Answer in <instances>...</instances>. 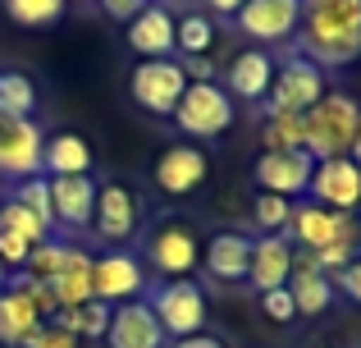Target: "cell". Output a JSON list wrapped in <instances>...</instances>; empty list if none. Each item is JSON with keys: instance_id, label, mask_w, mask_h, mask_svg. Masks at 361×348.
Wrapping results in <instances>:
<instances>
[{"instance_id": "cell-19", "label": "cell", "mask_w": 361, "mask_h": 348, "mask_svg": "<svg viewBox=\"0 0 361 348\" xmlns=\"http://www.w3.org/2000/svg\"><path fill=\"white\" fill-rule=\"evenodd\" d=\"M288 294H293V307H298V316H320V312H329V307H334L338 289H334V280H329L325 270L311 261V252L298 248V252H293Z\"/></svg>"}, {"instance_id": "cell-42", "label": "cell", "mask_w": 361, "mask_h": 348, "mask_svg": "<svg viewBox=\"0 0 361 348\" xmlns=\"http://www.w3.org/2000/svg\"><path fill=\"white\" fill-rule=\"evenodd\" d=\"M9 284V266H5V261H0V289H5Z\"/></svg>"}, {"instance_id": "cell-4", "label": "cell", "mask_w": 361, "mask_h": 348, "mask_svg": "<svg viewBox=\"0 0 361 348\" xmlns=\"http://www.w3.org/2000/svg\"><path fill=\"white\" fill-rule=\"evenodd\" d=\"M142 298H147V307L156 312V321H160V330L169 335V344L206 330V294L192 280H160V284Z\"/></svg>"}, {"instance_id": "cell-41", "label": "cell", "mask_w": 361, "mask_h": 348, "mask_svg": "<svg viewBox=\"0 0 361 348\" xmlns=\"http://www.w3.org/2000/svg\"><path fill=\"white\" fill-rule=\"evenodd\" d=\"M348 156H353V161L361 165V124H357V138H353V152H348Z\"/></svg>"}, {"instance_id": "cell-16", "label": "cell", "mask_w": 361, "mask_h": 348, "mask_svg": "<svg viewBox=\"0 0 361 348\" xmlns=\"http://www.w3.org/2000/svg\"><path fill=\"white\" fill-rule=\"evenodd\" d=\"M307 202L320 206H334V211L353 215L361 206V165L353 156H334V161H316L311 170V188H307Z\"/></svg>"}, {"instance_id": "cell-34", "label": "cell", "mask_w": 361, "mask_h": 348, "mask_svg": "<svg viewBox=\"0 0 361 348\" xmlns=\"http://www.w3.org/2000/svg\"><path fill=\"white\" fill-rule=\"evenodd\" d=\"M78 344H82V340H78V335H69L64 325L42 321V325H37V330L27 335V340L18 344V348H78Z\"/></svg>"}, {"instance_id": "cell-28", "label": "cell", "mask_w": 361, "mask_h": 348, "mask_svg": "<svg viewBox=\"0 0 361 348\" xmlns=\"http://www.w3.org/2000/svg\"><path fill=\"white\" fill-rule=\"evenodd\" d=\"M261 143L265 152H307V124L302 115H265Z\"/></svg>"}, {"instance_id": "cell-22", "label": "cell", "mask_w": 361, "mask_h": 348, "mask_svg": "<svg viewBox=\"0 0 361 348\" xmlns=\"http://www.w3.org/2000/svg\"><path fill=\"white\" fill-rule=\"evenodd\" d=\"M293 252H298V248H293L283 234H261V239H252V270H247V280H252L256 294L288 284V275H293Z\"/></svg>"}, {"instance_id": "cell-37", "label": "cell", "mask_w": 361, "mask_h": 348, "mask_svg": "<svg viewBox=\"0 0 361 348\" xmlns=\"http://www.w3.org/2000/svg\"><path fill=\"white\" fill-rule=\"evenodd\" d=\"M27 252H32V243H23L18 234H9V229H0V261H5L9 270H23V261H27Z\"/></svg>"}, {"instance_id": "cell-36", "label": "cell", "mask_w": 361, "mask_h": 348, "mask_svg": "<svg viewBox=\"0 0 361 348\" xmlns=\"http://www.w3.org/2000/svg\"><path fill=\"white\" fill-rule=\"evenodd\" d=\"M329 280H334V289L348 298V303L361 307V257H353L343 270H338V275H329Z\"/></svg>"}, {"instance_id": "cell-26", "label": "cell", "mask_w": 361, "mask_h": 348, "mask_svg": "<svg viewBox=\"0 0 361 348\" xmlns=\"http://www.w3.org/2000/svg\"><path fill=\"white\" fill-rule=\"evenodd\" d=\"M0 115L37 119V83L18 69H0Z\"/></svg>"}, {"instance_id": "cell-25", "label": "cell", "mask_w": 361, "mask_h": 348, "mask_svg": "<svg viewBox=\"0 0 361 348\" xmlns=\"http://www.w3.org/2000/svg\"><path fill=\"white\" fill-rule=\"evenodd\" d=\"M51 289H55V303L60 307L92 303V252L87 248H69V257H64L60 275L51 280Z\"/></svg>"}, {"instance_id": "cell-7", "label": "cell", "mask_w": 361, "mask_h": 348, "mask_svg": "<svg viewBox=\"0 0 361 348\" xmlns=\"http://www.w3.org/2000/svg\"><path fill=\"white\" fill-rule=\"evenodd\" d=\"M283 239L293 243V248H329V243H361V224L357 215L348 211H334V206H320V202H298L293 206V220H288V234Z\"/></svg>"}, {"instance_id": "cell-2", "label": "cell", "mask_w": 361, "mask_h": 348, "mask_svg": "<svg viewBox=\"0 0 361 348\" xmlns=\"http://www.w3.org/2000/svg\"><path fill=\"white\" fill-rule=\"evenodd\" d=\"M302 124H307V156L311 161H334V156L353 152L361 106L348 92H325V97L302 115Z\"/></svg>"}, {"instance_id": "cell-29", "label": "cell", "mask_w": 361, "mask_h": 348, "mask_svg": "<svg viewBox=\"0 0 361 348\" xmlns=\"http://www.w3.org/2000/svg\"><path fill=\"white\" fill-rule=\"evenodd\" d=\"M0 229H9V234H18V239L23 243H46V239H55V229L51 224L42 220V215H32L27 211V206H18L14 197H5V202H0Z\"/></svg>"}, {"instance_id": "cell-9", "label": "cell", "mask_w": 361, "mask_h": 348, "mask_svg": "<svg viewBox=\"0 0 361 348\" xmlns=\"http://www.w3.org/2000/svg\"><path fill=\"white\" fill-rule=\"evenodd\" d=\"M302 23V0H247V5L233 14V28L256 46H274L298 37Z\"/></svg>"}, {"instance_id": "cell-32", "label": "cell", "mask_w": 361, "mask_h": 348, "mask_svg": "<svg viewBox=\"0 0 361 348\" xmlns=\"http://www.w3.org/2000/svg\"><path fill=\"white\" fill-rule=\"evenodd\" d=\"M9 197H14L18 206H27L32 215H42V220L55 229V215H51V179H46V174L14 179V193H9Z\"/></svg>"}, {"instance_id": "cell-31", "label": "cell", "mask_w": 361, "mask_h": 348, "mask_svg": "<svg viewBox=\"0 0 361 348\" xmlns=\"http://www.w3.org/2000/svg\"><path fill=\"white\" fill-rule=\"evenodd\" d=\"M293 206L298 202H288V197H279V193H256L252 197V224L261 234H288Z\"/></svg>"}, {"instance_id": "cell-18", "label": "cell", "mask_w": 361, "mask_h": 348, "mask_svg": "<svg viewBox=\"0 0 361 348\" xmlns=\"http://www.w3.org/2000/svg\"><path fill=\"white\" fill-rule=\"evenodd\" d=\"M106 344L110 348H169V335L160 330V321L147 307V298H133V303H119L115 312H110Z\"/></svg>"}, {"instance_id": "cell-21", "label": "cell", "mask_w": 361, "mask_h": 348, "mask_svg": "<svg viewBox=\"0 0 361 348\" xmlns=\"http://www.w3.org/2000/svg\"><path fill=\"white\" fill-rule=\"evenodd\" d=\"M274 55L265 51V46H252V51L233 55L229 60V73H224V92H229L233 101H265V92H270L274 83Z\"/></svg>"}, {"instance_id": "cell-38", "label": "cell", "mask_w": 361, "mask_h": 348, "mask_svg": "<svg viewBox=\"0 0 361 348\" xmlns=\"http://www.w3.org/2000/svg\"><path fill=\"white\" fill-rule=\"evenodd\" d=\"M97 5H101V14H106V18H115V23H128V18L137 14L147 0H97Z\"/></svg>"}, {"instance_id": "cell-5", "label": "cell", "mask_w": 361, "mask_h": 348, "mask_svg": "<svg viewBox=\"0 0 361 348\" xmlns=\"http://www.w3.org/2000/svg\"><path fill=\"white\" fill-rule=\"evenodd\" d=\"M188 83L192 78H188V69L174 60V55H169V60H142V64H133V73H128V97L137 101L147 115L174 119Z\"/></svg>"}, {"instance_id": "cell-17", "label": "cell", "mask_w": 361, "mask_h": 348, "mask_svg": "<svg viewBox=\"0 0 361 348\" xmlns=\"http://www.w3.org/2000/svg\"><path fill=\"white\" fill-rule=\"evenodd\" d=\"M156 188L165 197H188L197 193V188L206 184V174H211V156L202 152L197 143H174L165 147V152L156 156Z\"/></svg>"}, {"instance_id": "cell-11", "label": "cell", "mask_w": 361, "mask_h": 348, "mask_svg": "<svg viewBox=\"0 0 361 348\" xmlns=\"http://www.w3.org/2000/svg\"><path fill=\"white\" fill-rule=\"evenodd\" d=\"M97 179L92 174H60L51 179V215L55 234H92V211H97Z\"/></svg>"}, {"instance_id": "cell-12", "label": "cell", "mask_w": 361, "mask_h": 348, "mask_svg": "<svg viewBox=\"0 0 361 348\" xmlns=\"http://www.w3.org/2000/svg\"><path fill=\"white\" fill-rule=\"evenodd\" d=\"M137 220H142V206H137V193L119 179L97 188V211H92V234L101 243H128L137 234Z\"/></svg>"}, {"instance_id": "cell-39", "label": "cell", "mask_w": 361, "mask_h": 348, "mask_svg": "<svg viewBox=\"0 0 361 348\" xmlns=\"http://www.w3.org/2000/svg\"><path fill=\"white\" fill-rule=\"evenodd\" d=\"M169 348H229L220 340V335H211V330H202V335H188V340H174Z\"/></svg>"}, {"instance_id": "cell-14", "label": "cell", "mask_w": 361, "mask_h": 348, "mask_svg": "<svg viewBox=\"0 0 361 348\" xmlns=\"http://www.w3.org/2000/svg\"><path fill=\"white\" fill-rule=\"evenodd\" d=\"M42 143H46V133L37 119L0 115V179L42 174Z\"/></svg>"}, {"instance_id": "cell-13", "label": "cell", "mask_w": 361, "mask_h": 348, "mask_svg": "<svg viewBox=\"0 0 361 348\" xmlns=\"http://www.w3.org/2000/svg\"><path fill=\"white\" fill-rule=\"evenodd\" d=\"M147 294V275H142V261L133 252H106V257H92V298L97 303H133V298Z\"/></svg>"}, {"instance_id": "cell-43", "label": "cell", "mask_w": 361, "mask_h": 348, "mask_svg": "<svg viewBox=\"0 0 361 348\" xmlns=\"http://www.w3.org/2000/svg\"><path fill=\"white\" fill-rule=\"evenodd\" d=\"M73 5H92V0H73Z\"/></svg>"}, {"instance_id": "cell-3", "label": "cell", "mask_w": 361, "mask_h": 348, "mask_svg": "<svg viewBox=\"0 0 361 348\" xmlns=\"http://www.w3.org/2000/svg\"><path fill=\"white\" fill-rule=\"evenodd\" d=\"M320 97H325V69L311 64L302 51H293L274 64V83L265 92V115H307Z\"/></svg>"}, {"instance_id": "cell-33", "label": "cell", "mask_w": 361, "mask_h": 348, "mask_svg": "<svg viewBox=\"0 0 361 348\" xmlns=\"http://www.w3.org/2000/svg\"><path fill=\"white\" fill-rule=\"evenodd\" d=\"M64 257H69V243L46 239V243H37V248L27 252L23 275H32V280H55V275H60V266H64Z\"/></svg>"}, {"instance_id": "cell-35", "label": "cell", "mask_w": 361, "mask_h": 348, "mask_svg": "<svg viewBox=\"0 0 361 348\" xmlns=\"http://www.w3.org/2000/svg\"><path fill=\"white\" fill-rule=\"evenodd\" d=\"M261 312L270 316V321H293V316H298V307H293V294H288V284H279V289H265V294H261Z\"/></svg>"}, {"instance_id": "cell-30", "label": "cell", "mask_w": 361, "mask_h": 348, "mask_svg": "<svg viewBox=\"0 0 361 348\" xmlns=\"http://www.w3.org/2000/svg\"><path fill=\"white\" fill-rule=\"evenodd\" d=\"M174 37H178V51H183L188 60H202V55L215 46V18H206V14H183V18L174 23Z\"/></svg>"}, {"instance_id": "cell-24", "label": "cell", "mask_w": 361, "mask_h": 348, "mask_svg": "<svg viewBox=\"0 0 361 348\" xmlns=\"http://www.w3.org/2000/svg\"><path fill=\"white\" fill-rule=\"evenodd\" d=\"M42 170L46 179H60V174H87L92 170V147L82 133H46L42 143Z\"/></svg>"}, {"instance_id": "cell-6", "label": "cell", "mask_w": 361, "mask_h": 348, "mask_svg": "<svg viewBox=\"0 0 361 348\" xmlns=\"http://www.w3.org/2000/svg\"><path fill=\"white\" fill-rule=\"evenodd\" d=\"M233 115H238V110H233V97L220 83L192 78L188 92H183V101H178V110H174V124H178V133H188V138H220V133H229Z\"/></svg>"}, {"instance_id": "cell-10", "label": "cell", "mask_w": 361, "mask_h": 348, "mask_svg": "<svg viewBox=\"0 0 361 348\" xmlns=\"http://www.w3.org/2000/svg\"><path fill=\"white\" fill-rule=\"evenodd\" d=\"M174 23H178V18L169 14V5L147 0V5L123 23V42H128V51L137 55V60H169V55L178 51Z\"/></svg>"}, {"instance_id": "cell-15", "label": "cell", "mask_w": 361, "mask_h": 348, "mask_svg": "<svg viewBox=\"0 0 361 348\" xmlns=\"http://www.w3.org/2000/svg\"><path fill=\"white\" fill-rule=\"evenodd\" d=\"M311 170H316V161L307 152H261L252 165V179L261 193H279L288 202H302L311 188Z\"/></svg>"}, {"instance_id": "cell-8", "label": "cell", "mask_w": 361, "mask_h": 348, "mask_svg": "<svg viewBox=\"0 0 361 348\" xmlns=\"http://www.w3.org/2000/svg\"><path fill=\"white\" fill-rule=\"evenodd\" d=\"M147 266L165 280H192V270L202 266V239L169 215L147 234Z\"/></svg>"}, {"instance_id": "cell-20", "label": "cell", "mask_w": 361, "mask_h": 348, "mask_svg": "<svg viewBox=\"0 0 361 348\" xmlns=\"http://www.w3.org/2000/svg\"><path fill=\"white\" fill-rule=\"evenodd\" d=\"M202 266L220 284H243L247 270H252V239L238 229L211 234V243H202Z\"/></svg>"}, {"instance_id": "cell-40", "label": "cell", "mask_w": 361, "mask_h": 348, "mask_svg": "<svg viewBox=\"0 0 361 348\" xmlns=\"http://www.w3.org/2000/svg\"><path fill=\"white\" fill-rule=\"evenodd\" d=\"M243 5H247V0H206V9H215L220 18H233V14H238Z\"/></svg>"}, {"instance_id": "cell-27", "label": "cell", "mask_w": 361, "mask_h": 348, "mask_svg": "<svg viewBox=\"0 0 361 348\" xmlns=\"http://www.w3.org/2000/svg\"><path fill=\"white\" fill-rule=\"evenodd\" d=\"M5 5V14L14 18L18 28H32V32H46V28H55L64 18V9H69V0H0Z\"/></svg>"}, {"instance_id": "cell-23", "label": "cell", "mask_w": 361, "mask_h": 348, "mask_svg": "<svg viewBox=\"0 0 361 348\" xmlns=\"http://www.w3.org/2000/svg\"><path fill=\"white\" fill-rule=\"evenodd\" d=\"M37 325H42V312H37L32 298L18 289V280H9V284L0 289V348H18Z\"/></svg>"}, {"instance_id": "cell-1", "label": "cell", "mask_w": 361, "mask_h": 348, "mask_svg": "<svg viewBox=\"0 0 361 348\" xmlns=\"http://www.w3.org/2000/svg\"><path fill=\"white\" fill-rule=\"evenodd\" d=\"M298 51L320 69L361 60V0H302Z\"/></svg>"}]
</instances>
